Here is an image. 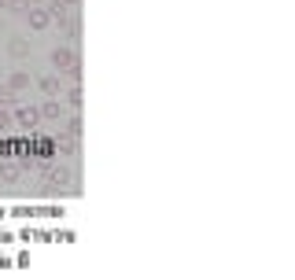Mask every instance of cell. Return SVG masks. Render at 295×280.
I'll use <instances>...</instances> for the list:
<instances>
[{
	"label": "cell",
	"mask_w": 295,
	"mask_h": 280,
	"mask_svg": "<svg viewBox=\"0 0 295 280\" xmlns=\"http://www.w3.org/2000/svg\"><path fill=\"white\" fill-rule=\"evenodd\" d=\"M0 173H4V181H15V177H18V170H15V166H4Z\"/></svg>",
	"instance_id": "cell-1"
}]
</instances>
